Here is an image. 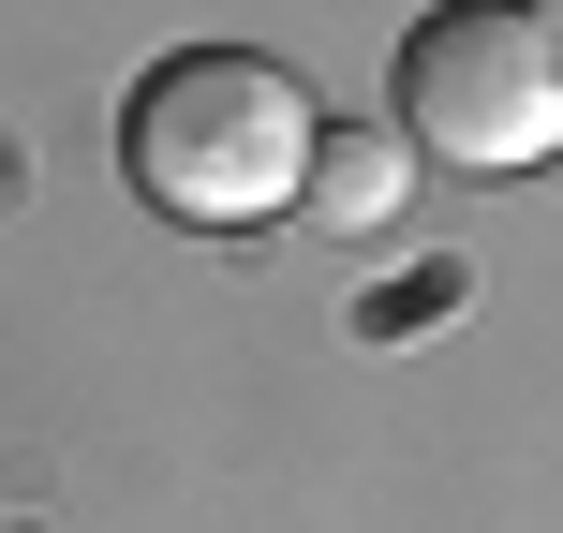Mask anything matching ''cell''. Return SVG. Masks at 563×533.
Segmentation results:
<instances>
[{
	"instance_id": "cell-1",
	"label": "cell",
	"mask_w": 563,
	"mask_h": 533,
	"mask_svg": "<svg viewBox=\"0 0 563 533\" xmlns=\"http://www.w3.org/2000/svg\"><path fill=\"white\" fill-rule=\"evenodd\" d=\"M311 134H327V104H311L282 59L253 45H178L164 75H134V104H119V164H134V193L164 208V223H282L311 178Z\"/></svg>"
},
{
	"instance_id": "cell-2",
	"label": "cell",
	"mask_w": 563,
	"mask_h": 533,
	"mask_svg": "<svg viewBox=\"0 0 563 533\" xmlns=\"http://www.w3.org/2000/svg\"><path fill=\"white\" fill-rule=\"evenodd\" d=\"M400 148L460 178H519L563 148V15L534 0H430L400 30Z\"/></svg>"
},
{
	"instance_id": "cell-3",
	"label": "cell",
	"mask_w": 563,
	"mask_h": 533,
	"mask_svg": "<svg viewBox=\"0 0 563 533\" xmlns=\"http://www.w3.org/2000/svg\"><path fill=\"white\" fill-rule=\"evenodd\" d=\"M400 193H416V148H400L386 119H327V134H311V178H297L311 223L371 237V223H400Z\"/></svg>"
},
{
	"instance_id": "cell-4",
	"label": "cell",
	"mask_w": 563,
	"mask_h": 533,
	"mask_svg": "<svg viewBox=\"0 0 563 533\" xmlns=\"http://www.w3.org/2000/svg\"><path fill=\"white\" fill-rule=\"evenodd\" d=\"M534 15H563V0H534Z\"/></svg>"
}]
</instances>
